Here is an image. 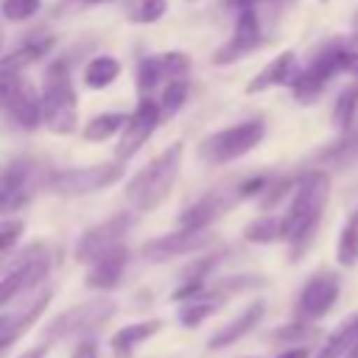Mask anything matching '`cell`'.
I'll return each instance as SVG.
<instances>
[{"label": "cell", "mask_w": 358, "mask_h": 358, "mask_svg": "<svg viewBox=\"0 0 358 358\" xmlns=\"http://www.w3.org/2000/svg\"><path fill=\"white\" fill-rule=\"evenodd\" d=\"M159 64H162L165 81L185 78L190 73V56L185 50H165V53H159Z\"/></svg>", "instance_id": "cell-34"}, {"label": "cell", "mask_w": 358, "mask_h": 358, "mask_svg": "<svg viewBox=\"0 0 358 358\" xmlns=\"http://www.w3.org/2000/svg\"><path fill=\"white\" fill-rule=\"evenodd\" d=\"M277 358H310V350H308V347H302V344H299V347L294 344V347L282 350V352H280Z\"/></svg>", "instance_id": "cell-39"}, {"label": "cell", "mask_w": 358, "mask_h": 358, "mask_svg": "<svg viewBox=\"0 0 358 358\" xmlns=\"http://www.w3.org/2000/svg\"><path fill=\"white\" fill-rule=\"evenodd\" d=\"M316 162L319 165H327L333 171H341V168H350L358 162V120L347 129H341V137H336L327 148H322L316 154Z\"/></svg>", "instance_id": "cell-21"}, {"label": "cell", "mask_w": 358, "mask_h": 358, "mask_svg": "<svg viewBox=\"0 0 358 358\" xmlns=\"http://www.w3.org/2000/svg\"><path fill=\"white\" fill-rule=\"evenodd\" d=\"M22 232H25V224H22L20 218H6V221H0V260L14 252V246L20 243Z\"/></svg>", "instance_id": "cell-37"}, {"label": "cell", "mask_w": 358, "mask_h": 358, "mask_svg": "<svg viewBox=\"0 0 358 358\" xmlns=\"http://www.w3.org/2000/svg\"><path fill=\"white\" fill-rule=\"evenodd\" d=\"M344 358H358V341H355V347H352V350H350Z\"/></svg>", "instance_id": "cell-43"}, {"label": "cell", "mask_w": 358, "mask_h": 358, "mask_svg": "<svg viewBox=\"0 0 358 358\" xmlns=\"http://www.w3.org/2000/svg\"><path fill=\"white\" fill-rule=\"evenodd\" d=\"M327 193H330V176L322 168H310L296 176L291 201H288L285 213L280 215L282 218V241L291 246L294 260L310 243V238L319 227Z\"/></svg>", "instance_id": "cell-1"}, {"label": "cell", "mask_w": 358, "mask_h": 358, "mask_svg": "<svg viewBox=\"0 0 358 358\" xmlns=\"http://www.w3.org/2000/svg\"><path fill=\"white\" fill-rule=\"evenodd\" d=\"M0 112L20 129L42 126V95L25 78V70L0 64Z\"/></svg>", "instance_id": "cell-8"}, {"label": "cell", "mask_w": 358, "mask_h": 358, "mask_svg": "<svg viewBox=\"0 0 358 358\" xmlns=\"http://www.w3.org/2000/svg\"><path fill=\"white\" fill-rule=\"evenodd\" d=\"M238 201H243L241 193H238V185H218V187L207 190L201 199H196L193 204H187L179 213L176 224L179 227H187V229H207L213 221H218Z\"/></svg>", "instance_id": "cell-16"}, {"label": "cell", "mask_w": 358, "mask_h": 358, "mask_svg": "<svg viewBox=\"0 0 358 358\" xmlns=\"http://www.w3.org/2000/svg\"><path fill=\"white\" fill-rule=\"evenodd\" d=\"M355 120H358V84L341 90V95H338V101L333 106V123L338 129H347Z\"/></svg>", "instance_id": "cell-31"}, {"label": "cell", "mask_w": 358, "mask_h": 358, "mask_svg": "<svg viewBox=\"0 0 358 358\" xmlns=\"http://www.w3.org/2000/svg\"><path fill=\"white\" fill-rule=\"evenodd\" d=\"M3 352H6V350H0V358H3Z\"/></svg>", "instance_id": "cell-46"}, {"label": "cell", "mask_w": 358, "mask_h": 358, "mask_svg": "<svg viewBox=\"0 0 358 358\" xmlns=\"http://www.w3.org/2000/svg\"><path fill=\"white\" fill-rule=\"evenodd\" d=\"M190 3H196V0H190Z\"/></svg>", "instance_id": "cell-48"}, {"label": "cell", "mask_w": 358, "mask_h": 358, "mask_svg": "<svg viewBox=\"0 0 358 358\" xmlns=\"http://www.w3.org/2000/svg\"><path fill=\"white\" fill-rule=\"evenodd\" d=\"M48 355V344H42V347H31V350H25L22 355H17V358H45Z\"/></svg>", "instance_id": "cell-40"}, {"label": "cell", "mask_w": 358, "mask_h": 358, "mask_svg": "<svg viewBox=\"0 0 358 358\" xmlns=\"http://www.w3.org/2000/svg\"><path fill=\"white\" fill-rule=\"evenodd\" d=\"M126 266H129V246L126 243H117L115 249L103 252L98 260L90 263L87 277H84V285L92 288V291H109V288H115L120 282Z\"/></svg>", "instance_id": "cell-17"}, {"label": "cell", "mask_w": 358, "mask_h": 358, "mask_svg": "<svg viewBox=\"0 0 358 358\" xmlns=\"http://www.w3.org/2000/svg\"><path fill=\"white\" fill-rule=\"evenodd\" d=\"M182 157H185V145L182 143H173L168 145L159 157H154L148 165H143L126 185V201L137 210V213H148V210H157L173 182L179 179V171H182Z\"/></svg>", "instance_id": "cell-3"}, {"label": "cell", "mask_w": 358, "mask_h": 358, "mask_svg": "<svg viewBox=\"0 0 358 358\" xmlns=\"http://www.w3.org/2000/svg\"><path fill=\"white\" fill-rule=\"evenodd\" d=\"M243 238L249 243H274V241H282V218L280 215H260L257 221H252L246 229H243Z\"/></svg>", "instance_id": "cell-30"}, {"label": "cell", "mask_w": 358, "mask_h": 358, "mask_svg": "<svg viewBox=\"0 0 358 358\" xmlns=\"http://www.w3.org/2000/svg\"><path fill=\"white\" fill-rule=\"evenodd\" d=\"M42 95V126L59 137H67L78 129V98L70 81V67L64 62H53L45 73Z\"/></svg>", "instance_id": "cell-4"}, {"label": "cell", "mask_w": 358, "mask_h": 358, "mask_svg": "<svg viewBox=\"0 0 358 358\" xmlns=\"http://www.w3.org/2000/svg\"><path fill=\"white\" fill-rule=\"evenodd\" d=\"M126 120H129V115H123V112H101V115H95L84 123L81 137L90 140V143H103L112 134H120Z\"/></svg>", "instance_id": "cell-26"}, {"label": "cell", "mask_w": 358, "mask_h": 358, "mask_svg": "<svg viewBox=\"0 0 358 358\" xmlns=\"http://www.w3.org/2000/svg\"><path fill=\"white\" fill-rule=\"evenodd\" d=\"M123 162H101V165H84V168H64L53 171L48 179V190L59 196H84V193H98L115 182L123 179Z\"/></svg>", "instance_id": "cell-10"}, {"label": "cell", "mask_w": 358, "mask_h": 358, "mask_svg": "<svg viewBox=\"0 0 358 358\" xmlns=\"http://www.w3.org/2000/svg\"><path fill=\"white\" fill-rule=\"evenodd\" d=\"M39 3H42V0H3L0 14H3L8 22H25V20H31V17L39 11Z\"/></svg>", "instance_id": "cell-36"}, {"label": "cell", "mask_w": 358, "mask_h": 358, "mask_svg": "<svg viewBox=\"0 0 358 358\" xmlns=\"http://www.w3.org/2000/svg\"><path fill=\"white\" fill-rule=\"evenodd\" d=\"M70 358H98V341L84 336V338H81V341L73 347Z\"/></svg>", "instance_id": "cell-38"}, {"label": "cell", "mask_w": 358, "mask_h": 358, "mask_svg": "<svg viewBox=\"0 0 358 358\" xmlns=\"http://www.w3.org/2000/svg\"><path fill=\"white\" fill-rule=\"evenodd\" d=\"M336 260L344 268L358 266V213H352L347 218V224L341 227V235L336 243Z\"/></svg>", "instance_id": "cell-28"}, {"label": "cell", "mask_w": 358, "mask_h": 358, "mask_svg": "<svg viewBox=\"0 0 358 358\" xmlns=\"http://www.w3.org/2000/svg\"><path fill=\"white\" fill-rule=\"evenodd\" d=\"M0 45H3V34H0Z\"/></svg>", "instance_id": "cell-45"}, {"label": "cell", "mask_w": 358, "mask_h": 358, "mask_svg": "<svg viewBox=\"0 0 358 358\" xmlns=\"http://www.w3.org/2000/svg\"><path fill=\"white\" fill-rule=\"evenodd\" d=\"M162 330V322L159 319H143V322H134V324H123L120 330L112 333V352L115 358H131V352L148 341L151 336H157Z\"/></svg>", "instance_id": "cell-22"}, {"label": "cell", "mask_w": 358, "mask_h": 358, "mask_svg": "<svg viewBox=\"0 0 358 358\" xmlns=\"http://www.w3.org/2000/svg\"><path fill=\"white\" fill-rule=\"evenodd\" d=\"M50 296H53V294L45 291V294H39L28 308H22L20 313H14V316H0V350H8L22 333L31 330V324H36V319H39L42 310L48 308Z\"/></svg>", "instance_id": "cell-20"}, {"label": "cell", "mask_w": 358, "mask_h": 358, "mask_svg": "<svg viewBox=\"0 0 358 358\" xmlns=\"http://www.w3.org/2000/svg\"><path fill=\"white\" fill-rule=\"evenodd\" d=\"M338 73H358V48L352 45V39H330L327 45L313 50L308 64L299 67L291 92L299 103H313Z\"/></svg>", "instance_id": "cell-2"}, {"label": "cell", "mask_w": 358, "mask_h": 358, "mask_svg": "<svg viewBox=\"0 0 358 358\" xmlns=\"http://www.w3.org/2000/svg\"><path fill=\"white\" fill-rule=\"evenodd\" d=\"M213 243V235L207 229H187V227H179L173 232H165L159 238H151L140 246V255L143 260L148 263H165V260H173V257H185V255H196L201 249H207Z\"/></svg>", "instance_id": "cell-12"}, {"label": "cell", "mask_w": 358, "mask_h": 358, "mask_svg": "<svg viewBox=\"0 0 358 358\" xmlns=\"http://www.w3.org/2000/svg\"><path fill=\"white\" fill-rule=\"evenodd\" d=\"M296 73H299L296 53H294V50H282L280 56H274V59L246 84V92H249V95H257V92L274 90V87H291L294 78H296Z\"/></svg>", "instance_id": "cell-18"}, {"label": "cell", "mask_w": 358, "mask_h": 358, "mask_svg": "<svg viewBox=\"0 0 358 358\" xmlns=\"http://www.w3.org/2000/svg\"><path fill=\"white\" fill-rule=\"evenodd\" d=\"M129 227H131V215H129V213H115L112 218H106V221L90 227V229L78 238V243H76V252H73L76 260L90 266V263L98 260L103 252H109V249H115L117 243H123L126 235H129Z\"/></svg>", "instance_id": "cell-14"}, {"label": "cell", "mask_w": 358, "mask_h": 358, "mask_svg": "<svg viewBox=\"0 0 358 358\" xmlns=\"http://www.w3.org/2000/svg\"><path fill=\"white\" fill-rule=\"evenodd\" d=\"M115 316V302L109 299H90L81 305H73L67 310H62L59 316H53L45 324V344H56V341H67L76 336H87L90 330H98L106 319Z\"/></svg>", "instance_id": "cell-9"}, {"label": "cell", "mask_w": 358, "mask_h": 358, "mask_svg": "<svg viewBox=\"0 0 358 358\" xmlns=\"http://www.w3.org/2000/svg\"><path fill=\"white\" fill-rule=\"evenodd\" d=\"M123 11L129 22L151 25L168 14V0H123Z\"/></svg>", "instance_id": "cell-29"}, {"label": "cell", "mask_w": 358, "mask_h": 358, "mask_svg": "<svg viewBox=\"0 0 358 358\" xmlns=\"http://www.w3.org/2000/svg\"><path fill=\"white\" fill-rule=\"evenodd\" d=\"M255 3H260V0H227V6H232V8H252Z\"/></svg>", "instance_id": "cell-41"}, {"label": "cell", "mask_w": 358, "mask_h": 358, "mask_svg": "<svg viewBox=\"0 0 358 358\" xmlns=\"http://www.w3.org/2000/svg\"><path fill=\"white\" fill-rule=\"evenodd\" d=\"M187 95H190V81H187V76H185V78H171V81H165V84L159 87V95H157L162 120H165V117H173V115L185 106Z\"/></svg>", "instance_id": "cell-27"}, {"label": "cell", "mask_w": 358, "mask_h": 358, "mask_svg": "<svg viewBox=\"0 0 358 358\" xmlns=\"http://www.w3.org/2000/svg\"><path fill=\"white\" fill-rule=\"evenodd\" d=\"M84 3H106V0H84Z\"/></svg>", "instance_id": "cell-44"}, {"label": "cell", "mask_w": 358, "mask_h": 358, "mask_svg": "<svg viewBox=\"0 0 358 358\" xmlns=\"http://www.w3.org/2000/svg\"><path fill=\"white\" fill-rule=\"evenodd\" d=\"M120 62L115 56H95L84 67V84L90 90H106L120 78Z\"/></svg>", "instance_id": "cell-25"}, {"label": "cell", "mask_w": 358, "mask_h": 358, "mask_svg": "<svg viewBox=\"0 0 358 358\" xmlns=\"http://www.w3.org/2000/svg\"><path fill=\"white\" fill-rule=\"evenodd\" d=\"M263 42H266V36H263L260 17H257L255 6H252V8H241L238 17H235V28H232L229 39L213 53V64H218V67L235 64V62H241L243 56L255 53Z\"/></svg>", "instance_id": "cell-13"}, {"label": "cell", "mask_w": 358, "mask_h": 358, "mask_svg": "<svg viewBox=\"0 0 358 358\" xmlns=\"http://www.w3.org/2000/svg\"><path fill=\"white\" fill-rule=\"evenodd\" d=\"M319 330L313 327V322H302V319H296L294 324H285V327H277L274 333H271V338H277V341H288V344H302L305 338H313Z\"/></svg>", "instance_id": "cell-35"}, {"label": "cell", "mask_w": 358, "mask_h": 358, "mask_svg": "<svg viewBox=\"0 0 358 358\" xmlns=\"http://www.w3.org/2000/svg\"><path fill=\"white\" fill-rule=\"evenodd\" d=\"M50 173L34 157H11L0 162V218L20 213L34 201V196L48 187Z\"/></svg>", "instance_id": "cell-5"}, {"label": "cell", "mask_w": 358, "mask_h": 358, "mask_svg": "<svg viewBox=\"0 0 358 358\" xmlns=\"http://www.w3.org/2000/svg\"><path fill=\"white\" fill-rule=\"evenodd\" d=\"M159 123H162V112H159L157 98L143 95L140 103H137V109L129 115V120H126V126H123V131H120V137H117L115 159H120V162L131 159V157L143 148V143L154 134V129H157Z\"/></svg>", "instance_id": "cell-11"}, {"label": "cell", "mask_w": 358, "mask_h": 358, "mask_svg": "<svg viewBox=\"0 0 358 358\" xmlns=\"http://www.w3.org/2000/svg\"><path fill=\"white\" fill-rule=\"evenodd\" d=\"M224 255H227V249H224V252H210V255H204V257H196L190 266H185L182 280H190V282H207L210 271L224 260Z\"/></svg>", "instance_id": "cell-33"}, {"label": "cell", "mask_w": 358, "mask_h": 358, "mask_svg": "<svg viewBox=\"0 0 358 358\" xmlns=\"http://www.w3.org/2000/svg\"><path fill=\"white\" fill-rule=\"evenodd\" d=\"M50 271V249L45 243H28L22 252H11L0 260V310L28 288L39 285Z\"/></svg>", "instance_id": "cell-6"}, {"label": "cell", "mask_w": 358, "mask_h": 358, "mask_svg": "<svg viewBox=\"0 0 358 358\" xmlns=\"http://www.w3.org/2000/svg\"><path fill=\"white\" fill-rule=\"evenodd\" d=\"M355 341H358V316L347 319L338 330H333L313 358H344L355 347Z\"/></svg>", "instance_id": "cell-24"}, {"label": "cell", "mask_w": 358, "mask_h": 358, "mask_svg": "<svg viewBox=\"0 0 358 358\" xmlns=\"http://www.w3.org/2000/svg\"><path fill=\"white\" fill-rule=\"evenodd\" d=\"M165 84V73H162V64H159V56H145L140 59L137 64V87L143 95L154 92L157 87Z\"/></svg>", "instance_id": "cell-32"}, {"label": "cell", "mask_w": 358, "mask_h": 358, "mask_svg": "<svg viewBox=\"0 0 358 358\" xmlns=\"http://www.w3.org/2000/svg\"><path fill=\"white\" fill-rule=\"evenodd\" d=\"M350 39H352V45L358 48V14L352 17V28H350Z\"/></svg>", "instance_id": "cell-42"}, {"label": "cell", "mask_w": 358, "mask_h": 358, "mask_svg": "<svg viewBox=\"0 0 358 358\" xmlns=\"http://www.w3.org/2000/svg\"><path fill=\"white\" fill-rule=\"evenodd\" d=\"M355 78H358V73H355Z\"/></svg>", "instance_id": "cell-47"}, {"label": "cell", "mask_w": 358, "mask_h": 358, "mask_svg": "<svg viewBox=\"0 0 358 358\" xmlns=\"http://www.w3.org/2000/svg\"><path fill=\"white\" fill-rule=\"evenodd\" d=\"M263 313H266V305H263V302H252V305H249L246 310H241L232 322H227L224 327H218V330L210 336L207 347H210V350H221V347H229V344L241 341L246 333H252V330L260 324Z\"/></svg>", "instance_id": "cell-19"}, {"label": "cell", "mask_w": 358, "mask_h": 358, "mask_svg": "<svg viewBox=\"0 0 358 358\" xmlns=\"http://www.w3.org/2000/svg\"><path fill=\"white\" fill-rule=\"evenodd\" d=\"M224 302H227V296L218 294L213 285H207L201 296H196V299H190V302L182 305V310H179V322H182L187 330H193V327H199L204 319H210L215 310H221Z\"/></svg>", "instance_id": "cell-23"}, {"label": "cell", "mask_w": 358, "mask_h": 358, "mask_svg": "<svg viewBox=\"0 0 358 358\" xmlns=\"http://www.w3.org/2000/svg\"><path fill=\"white\" fill-rule=\"evenodd\" d=\"M263 137H266V123L260 117H249V120H241L235 126L207 134L196 151H199V159L207 165H227L249 154L252 148H257Z\"/></svg>", "instance_id": "cell-7"}, {"label": "cell", "mask_w": 358, "mask_h": 358, "mask_svg": "<svg viewBox=\"0 0 358 358\" xmlns=\"http://www.w3.org/2000/svg\"><path fill=\"white\" fill-rule=\"evenodd\" d=\"M338 291H341V282H338V274L333 271H316L299 291L296 296V319L302 322H319L322 316H327L338 299Z\"/></svg>", "instance_id": "cell-15"}]
</instances>
